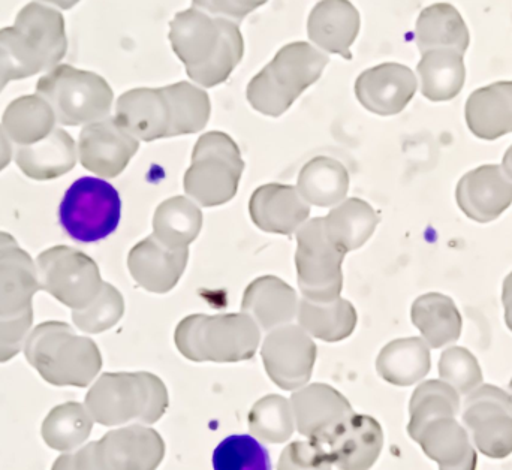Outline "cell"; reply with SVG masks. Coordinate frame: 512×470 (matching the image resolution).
<instances>
[{"mask_svg":"<svg viewBox=\"0 0 512 470\" xmlns=\"http://www.w3.org/2000/svg\"><path fill=\"white\" fill-rule=\"evenodd\" d=\"M360 32V14L349 0H321L307 21L310 41L325 53L352 59L351 47Z\"/></svg>","mask_w":512,"mask_h":470,"instance_id":"obj_25","label":"cell"},{"mask_svg":"<svg viewBox=\"0 0 512 470\" xmlns=\"http://www.w3.org/2000/svg\"><path fill=\"white\" fill-rule=\"evenodd\" d=\"M439 375L459 394L468 396L483 384V372L475 355L466 348L447 349L439 360Z\"/></svg>","mask_w":512,"mask_h":470,"instance_id":"obj_44","label":"cell"},{"mask_svg":"<svg viewBox=\"0 0 512 470\" xmlns=\"http://www.w3.org/2000/svg\"><path fill=\"white\" fill-rule=\"evenodd\" d=\"M502 303L505 307V322L512 331V271L508 274L502 288Z\"/></svg>","mask_w":512,"mask_h":470,"instance_id":"obj_49","label":"cell"},{"mask_svg":"<svg viewBox=\"0 0 512 470\" xmlns=\"http://www.w3.org/2000/svg\"><path fill=\"white\" fill-rule=\"evenodd\" d=\"M36 93L53 108L63 126L90 125L108 119L113 107L110 84L95 72L57 65L36 84Z\"/></svg>","mask_w":512,"mask_h":470,"instance_id":"obj_8","label":"cell"},{"mask_svg":"<svg viewBox=\"0 0 512 470\" xmlns=\"http://www.w3.org/2000/svg\"><path fill=\"white\" fill-rule=\"evenodd\" d=\"M125 313L122 294L110 283L102 285L98 297L84 307L72 310L74 324L84 333L99 334L113 328Z\"/></svg>","mask_w":512,"mask_h":470,"instance_id":"obj_43","label":"cell"},{"mask_svg":"<svg viewBox=\"0 0 512 470\" xmlns=\"http://www.w3.org/2000/svg\"><path fill=\"white\" fill-rule=\"evenodd\" d=\"M39 285L72 310L89 306L101 292L98 265L86 253L68 246H54L36 259Z\"/></svg>","mask_w":512,"mask_h":470,"instance_id":"obj_12","label":"cell"},{"mask_svg":"<svg viewBox=\"0 0 512 470\" xmlns=\"http://www.w3.org/2000/svg\"><path fill=\"white\" fill-rule=\"evenodd\" d=\"M327 63V54L307 42L285 45L252 78L246 90L249 104L264 116H282L307 87L319 80Z\"/></svg>","mask_w":512,"mask_h":470,"instance_id":"obj_4","label":"cell"},{"mask_svg":"<svg viewBox=\"0 0 512 470\" xmlns=\"http://www.w3.org/2000/svg\"><path fill=\"white\" fill-rule=\"evenodd\" d=\"M245 162L239 146L224 132H209L198 140L183 185L194 203L216 207L236 197Z\"/></svg>","mask_w":512,"mask_h":470,"instance_id":"obj_9","label":"cell"},{"mask_svg":"<svg viewBox=\"0 0 512 470\" xmlns=\"http://www.w3.org/2000/svg\"><path fill=\"white\" fill-rule=\"evenodd\" d=\"M56 116L42 96H23L6 108L2 117L3 131L17 146H30L47 138L54 131Z\"/></svg>","mask_w":512,"mask_h":470,"instance_id":"obj_33","label":"cell"},{"mask_svg":"<svg viewBox=\"0 0 512 470\" xmlns=\"http://www.w3.org/2000/svg\"><path fill=\"white\" fill-rule=\"evenodd\" d=\"M213 469L271 470L270 454L255 436H228L213 453Z\"/></svg>","mask_w":512,"mask_h":470,"instance_id":"obj_42","label":"cell"},{"mask_svg":"<svg viewBox=\"0 0 512 470\" xmlns=\"http://www.w3.org/2000/svg\"><path fill=\"white\" fill-rule=\"evenodd\" d=\"M32 325L33 309L18 316H0V363H6L18 355Z\"/></svg>","mask_w":512,"mask_h":470,"instance_id":"obj_46","label":"cell"},{"mask_svg":"<svg viewBox=\"0 0 512 470\" xmlns=\"http://www.w3.org/2000/svg\"><path fill=\"white\" fill-rule=\"evenodd\" d=\"M418 89L417 77L408 66L382 63L364 71L355 83V95L364 108L378 116L402 113Z\"/></svg>","mask_w":512,"mask_h":470,"instance_id":"obj_17","label":"cell"},{"mask_svg":"<svg viewBox=\"0 0 512 470\" xmlns=\"http://www.w3.org/2000/svg\"><path fill=\"white\" fill-rule=\"evenodd\" d=\"M122 218V200L113 185L96 177L72 183L59 207L63 231L78 243H96L110 237Z\"/></svg>","mask_w":512,"mask_h":470,"instance_id":"obj_10","label":"cell"},{"mask_svg":"<svg viewBox=\"0 0 512 470\" xmlns=\"http://www.w3.org/2000/svg\"><path fill=\"white\" fill-rule=\"evenodd\" d=\"M114 120L137 140L173 137V111L164 87L123 93L117 101Z\"/></svg>","mask_w":512,"mask_h":470,"instance_id":"obj_19","label":"cell"},{"mask_svg":"<svg viewBox=\"0 0 512 470\" xmlns=\"http://www.w3.org/2000/svg\"><path fill=\"white\" fill-rule=\"evenodd\" d=\"M0 45L14 60L21 80L50 71L68 51L63 15L45 3H27L15 17L14 26L0 29Z\"/></svg>","mask_w":512,"mask_h":470,"instance_id":"obj_6","label":"cell"},{"mask_svg":"<svg viewBox=\"0 0 512 470\" xmlns=\"http://www.w3.org/2000/svg\"><path fill=\"white\" fill-rule=\"evenodd\" d=\"M15 162L24 176L53 180L69 173L77 164V146L71 135L56 128L47 138L30 146H18Z\"/></svg>","mask_w":512,"mask_h":470,"instance_id":"obj_28","label":"cell"},{"mask_svg":"<svg viewBox=\"0 0 512 470\" xmlns=\"http://www.w3.org/2000/svg\"><path fill=\"white\" fill-rule=\"evenodd\" d=\"M510 391H511V399H512V381H511V384H510Z\"/></svg>","mask_w":512,"mask_h":470,"instance_id":"obj_53","label":"cell"},{"mask_svg":"<svg viewBox=\"0 0 512 470\" xmlns=\"http://www.w3.org/2000/svg\"><path fill=\"white\" fill-rule=\"evenodd\" d=\"M315 444L327 453L336 469L369 470L381 456L384 432L375 418L354 412Z\"/></svg>","mask_w":512,"mask_h":470,"instance_id":"obj_15","label":"cell"},{"mask_svg":"<svg viewBox=\"0 0 512 470\" xmlns=\"http://www.w3.org/2000/svg\"><path fill=\"white\" fill-rule=\"evenodd\" d=\"M164 456L162 436L152 427L132 424L111 430L75 453L63 454L51 470H156Z\"/></svg>","mask_w":512,"mask_h":470,"instance_id":"obj_7","label":"cell"},{"mask_svg":"<svg viewBox=\"0 0 512 470\" xmlns=\"http://www.w3.org/2000/svg\"><path fill=\"white\" fill-rule=\"evenodd\" d=\"M12 159V146L11 140H9L6 132L3 131L0 126V171L5 170L8 167L9 162Z\"/></svg>","mask_w":512,"mask_h":470,"instance_id":"obj_50","label":"cell"},{"mask_svg":"<svg viewBox=\"0 0 512 470\" xmlns=\"http://www.w3.org/2000/svg\"><path fill=\"white\" fill-rule=\"evenodd\" d=\"M466 123L475 137L495 141L512 132V81L475 90L465 108Z\"/></svg>","mask_w":512,"mask_h":470,"instance_id":"obj_27","label":"cell"},{"mask_svg":"<svg viewBox=\"0 0 512 470\" xmlns=\"http://www.w3.org/2000/svg\"><path fill=\"white\" fill-rule=\"evenodd\" d=\"M261 355L271 381L282 390L297 391L312 378L318 349L300 325L286 324L267 334Z\"/></svg>","mask_w":512,"mask_h":470,"instance_id":"obj_14","label":"cell"},{"mask_svg":"<svg viewBox=\"0 0 512 470\" xmlns=\"http://www.w3.org/2000/svg\"><path fill=\"white\" fill-rule=\"evenodd\" d=\"M456 200L469 219L489 224L510 209L512 182L501 165H483L460 179Z\"/></svg>","mask_w":512,"mask_h":470,"instance_id":"obj_18","label":"cell"},{"mask_svg":"<svg viewBox=\"0 0 512 470\" xmlns=\"http://www.w3.org/2000/svg\"><path fill=\"white\" fill-rule=\"evenodd\" d=\"M421 92L432 102L451 101L462 92L466 80L463 54L453 50L427 51L418 63Z\"/></svg>","mask_w":512,"mask_h":470,"instance_id":"obj_35","label":"cell"},{"mask_svg":"<svg viewBox=\"0 0 512 470\" xmlns=\"http://www.w3.org/2000/svg\"><path fill=\"white\" fill-rule=\"evenodd\" d=\"M501 167L502 170L505 171V174H507L508 179L512 182V146L507 150V153H505Z\"/></svg>","mask_w":512,"mask_h":470,"instance_id":"obj_52","label":"cell"},{"mask_svg":"<svg viewBox=\"0 0 512 470\" xmlns=\"http://www.w3.org/2000/svg\"><path fill=\"white\" fill-rule=\"evenodd\" d=\"M93 418L86 405L77 402L56 406L42 424V438L51 450L71 453L80 448L92 433Z\"/></svg>","mask_w":512,"mask_h":470,"instance_id":"obj_38","label":"cell"},{"mask_svg":"<svg viewBox=\"0 0 512 470\" xmlns=\"http://www.w3.org/2000/svg\"><path fill=\"white\" fill-rule=\"evenodd\" d=\"M173 111V137L203 131L210 120V98L200 87L180 81L164 87Z\"/></svg>","mask_w":512,"mask_h":470,"instance_id":"obj_39","label":"cell"},{"mask_svg":"<svg viewBox=\"0 0 512 470\" xmlns=\"http://www.w3.org/2000/svg\"><path fill=\"white\" fill-rule=\"evenodd\" d=\"M24 355L42 379L56 387H87L102 367L95 342L78 336L65 322H44L30 331Z\"/></svg>","mask_w":512,"mask_h":470,"instance_id":"obj_3","label":"cell"},{"mask_svg":"<svg viewBox=\"0 0 512 470\" xmlns=\"http://www.w3.org/2000/svg\"><path fill=\"white\" fill-rule=\"evenodd\" d=\"M462 421L478 451L490 459L512 454V399L495 385H480L466 397Z\"/></svg>","mask_w":512,"mask_h":470,"instance_id":"obj_13","label":"cell"},{"mask_svg":"<svg viewBox=\"0 0 512 470\" xmlns=\"http://www.w3.org/2000/svg\"><path fill=\"white\" fill-rule=\"evenodd\" d=\"M298 325L310 337L334 343L346 339L354 333L357 325V312L348 300L337 298L328 303L303 298L298 303Z\"/></svg>","mask_w":512,"mask_h":470,"instance_id":"obj_34","label":"cell"},{"mask_svg":"<svg viewBox=\"0 0 512 470\" xmlns=\"http://www.w3.org/2000/svg\"><path fill=\"white\" fill-rule=\"evenodd\" d=\"M297 294L279 277L264 276L254 280L243 295V313L251 316L259 330L271 331L289 324L297 316Z\"/></svg>","mask_w":512,"mask_h":470,"instance_id":"obj_26","label":"cell"},{"mask_svg":"<svg viewBox=\"0 0 512 470\" xmlns=\"http://www.w3.org/2000/svg\"><path fill=\"white\" fill-rule=\"evenodd\" d=\"M174 342L183 357L197 363H240L251 360L261 343V330L246 313L192 315L176 328Z\"/></svg>","mask_w":512,"mask_h":470,"instance_id":"obj_5","label":"cell"},{"mask_svg":"<svg viewBox=\"0 0 512 470\" xmlns=\"http://www.w3.org/2000/svg\"><path fill=\"white\" fill-rule=\"evenodd\" d=\"M168 403L164 382L147 372L104 373L86 396L93 421L105 427L152 426L164 417Z\"/></svg>","mask_w":512,"mask_h":470,"instance_id":"obj_2","label":"cell"},{"mask_svg":"<svg viewBox=\"0 0 512 470\" xmlns=\"http://www.w3.org/2000/svg\"><path fill=\"white\" fill-rule=\"evenodd\" d=\"M39 285L38 268L12 235L0 233V316H18L33 309Z\"/></svg>","mask_w":512,"mask_h":470,"instance_id":"obj_20","label":"cell"},{"mask_svg":"<svg viewBox=\"0 0 512 470\" xmlns=\"http://www.w3.org/2000/svg\"><path fill=\"white\" fill-rule=\"evenodd\" d=\"M375 210L360 198L337 204L324 218L325 234L343 253L360 249L378 227Z\"/></svg>","mask_w":512,"mask_h":470,"instance_id":"obj_32","label":"cell"},{"mask_svg":"<svg viewBox=\"0 0 512 470\" xmlns=\"http://www.w3.org/2000/svg\"><path fill=\"white\" fill-rule=\"evenodd\" d=\"M411 318L429 348L450 345L462 334V315L448 295L438 292L421 295L412 304Z\"/></svg>","mask_w":512,"mask_h":470,"instance_id":"obj_30","label":"cell"},{"mask_svg":"<svg viewBox=\"0 0 512 470\" xmlns=\"http://www.w3.org/2000/svg\"><path fill=\"white\" fill-rule=\"evenodd\" d=\"M408 433L439 470H477V451L456 417L433 418Z\"/></svg>","mask_w":512,"mask_h":470,"instance_id":"obj_23","label":"cell"},{"mask_svg":"<svg viewBox=\"0 0 512 470\" xmlns=\"http://www.w3.org/2000/svg\"><path fill=\"white\" fill-rule=\"evenodd\" d=\"M460 412L459 393L444 381H427L415 390L409 405L411 420L408 432L418 429L433 418L451 415L456 417Z\"/></svg>","mask_w":512,"mask_h":470,"instance_id":"obj_41","label":"cell"},{"mask_svg":"<svg viewBox=\"0 0 512 470\" xmlns=\"http://www.w3.org/2000/svg\"><path fill=\"white\" fill-rule=\"evenodd\" d=\"M249 429L256 439L268 444H283L291 439L295 430L291 402L285 397H264L249 412Z\"/></svg>","mask_w":512,"mask_h":470,"instance_id":"obj_40","label":"cell"},{"mask_svg":"<svg viewBox=\"0 0 512 470\" xmlns=\"http://www.w3.org/2000/svg\"><path fill=\"white\" fill-rule=\"evenodd\" d=\"M430 367V348L420 337L397 339L388 343L376 360L379 376L397 387L417 384L426 378Z\"/></svg>","mask_w":512,"mask_h":470,"instance_id":"obj_31","label":"cell"},{"mask_svg":"<svg viewBox=\"0 0 512 470\" xmlns=\"http://www.w3.org/2000/svg\"><path fill=\"white\" fill-rule=\"evenodd\" d=\"M21 80L20 71L8 51L0 45V93L11 81Z\"/></svg>","mask_w":512,"mask_h":470,"instance_id":"obj_48","label":"cell"},{"mask_svg":"<svg viewBox=\"0 0 512 470\" xmlns=\"http://www.w3.org/2000/svg\"><path fill=\"white\" fill-rule=\"evenodd\" d=\"M289 402L298 433L313 442L354 414L348 399L327 384L300 388Z\"/></svg>","mask_w":512,"mask_h":470,"instance_id":"obj_21","label":"cell"},{"mask_svg":"<svg viewBox=\"0 0 512 470\" xmlns=\"http://www.w3.org/2000/svg\"><path fill=\"white\" fill-rule=\"evenodd\" d=\"M45 5L53 6L56 9H71L77 5L80 0H41Z\"/></svg>","mask_w":512,"mask_h":470,"instance_id":"obj_51","label":"cell"},{"mask_svg":"<svg viewBox=\"0 0 512 470\" xmlns=\"http://www.w3.org/2000/svg\"><path fill=\"white\" fill-rule=\"evenodd\" d=\"M327 453L315 442L297 441L283 450L277 470H333Z\"/></svg>","mask_w":512,"mask_h":470,"instance_id":"obj_45","label":"cell"},{"mask_svg":"<svg viewBox=\"0 0 512 470\" xmlns=\"http://www.w3.org/2000/svg\"><path fill=\"white\" fill-rule=\"evenodd\" d=\"M415 42L421 54L432 50H453L465 56L469 47L468 26L453 5L435 3L418 17Z\"/></svg>","mask_w":512,"mask_h":470,"instance_id":"obj_29","label":"cell"},{"mask_svg":"<svg viewBox=\"0 0 512 470\" xmlns=\"http://www.w3.org/2000/svg\"><path fill=\"white\" fill-rule=\"evenodd\" d=\"M203 227V213L197 203L185 197L164 201L153 218V235L171 249H188Z\"/></svg>","mask_w":512,"mask_h":470,"instance_id":"obj_37","label":"cell"},{"mask_svg":"<svg viewBox=\"0 0 512 470\" xmlns=\"http://www.w3.org/2000/svg\"><path fill=\"white\" fill-rule=\"evenodd\" d=\"M140 143L114 119L99 120L84 126L78 140L81 165L96 176L114 179L137 155Z\"/></svg>","mask_w":512,"mask_h":470,"instance_id":"obj_16","label":"cell"},{"mask_svg":"<svg viewBox=\"0 0 512 470\" xmlns=\"http://www.w3.org/2000/svg\"><path fill=\"white\" fill-rule=\"evenodd\" d=\"M346 253L325 234L324 218L312 219L297 231V279L307 300L328 303L340 298Z\"/></svg>","mask_w":512,"mask_h":470,"instance_id":"obj_11","label":"cell"},{"mask_svg":"<svg viewBox=\"0 0 512 470\" xmlns=\"http://www.w3.org/2000/svg\"><path fill=\"white\" fill-rule=\"evenodd\" d=\"M267 2L268 0H192L194 8L215 17L227 18L234 23H240L243 18Z\"/></svg>","mask_w":512,"mask_h":470,"instance_id":"obj_47","label":"cell"},{"mask_svg":"<svg viewBox=\"0 0 512 470\" xmlns=\"http://www.w3.org/2000/svg\"><path fill=\"white\" fill-rule=\"evenodd\" d=\"M252 221L265 233L289 235L300 230L310 215V204L294 186L270 185L256 189L249 203Z\"/></svg>","mask_w":512,"mask_h":470,"instance_id":"obj_24","label":"cell"},{"mask_svg":"<svg viewBox=\"0 0 512 470\" xmlns=\"http://www.w3.org/2000/svg\"><path fill=\"white\" fill-rule=\"evenodd\" d=\"M297 189L307 204L337 206L348 194L349 174L336 159L319 156L301 168Z\"/></svg>","mask_w":512,"mask_h":470,"instance_id":"obj_36","label":"cell"},{"mask_svg":"<svg viewBox=\"0 0 512 470\" xmlns=\"http://www.w3.org/2000/svg\"><path fill=\"white\" fill-rule=\"evenodd\" d=\"M170 41L189 78L203 87L225 83L245 56L239 23L201 9L179 12L170 23Z\"/></svg>","mask_w":512,"mask_h":470,"instance_id":"obj_1","label":"cell"},{"mask_svg":"<svg viewBox=\"0 0 512 470\" xmlns=\"http://www.w3.org/2000/svg\"><path fill=\"white\" fill-rule=\"evenodd\" d=\"M188 258V249H171L150 235L129 252L128 267L141 288L153 294H167L185 273Z\"/></svg>","mask_w":512,"mask_h":470,"instance_id":"obj_22","label":"cell"}]
</instances>
